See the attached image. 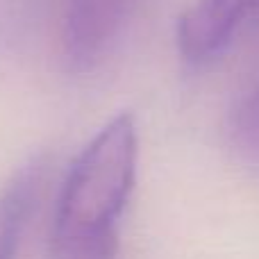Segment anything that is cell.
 <instances>
[{
  "label": "cell",
  "mask_w": 259,
  "mask_h": 259,
  "mask_svg": "<svg viewBox=\"0 0 259 259\" xmlns=\"http://www.w3.org/2000/svg\"><path fill=\"white\" fill-rule=\"evenodd\" d=\"M139 132L132 114H116L73 159L57 196L50 259H116L118 223L137 182Z\"/></svg>",
  "instance_id": "cell-1"
},
{
  "label": "cell",
  "mask_w": 259,
  "mask_h": 259,
  "mask_svg": "<svg viewBox=\"0 0 259 259\" xmlns=\"http://www.w3.org/2000/svg\"><path fill=\"white\" fill-rule=\"evenodd\" d=\"M146 0H68L64 57L73 71H91L114 48Z\"/></svg>",
  "instance_id": "cell-2"
},
{
  "label": "cell",
  "mask_w": 259,
  "mask_h": 259,
  "mask_svg": "<svg viewBox=\"0 0 259 259\" xmlns=\"http://www.w3.org/2000/svg\"><path fill=\"white\" fill-rule=\"evenodd\" d=\"M259 12V0H196L178 21V50L189 64L216 59L241 25Z\"/></svg>",
  "instance_id": "cell-3"
},
{
  "label": "cell",
  "mask_w": 259,
  "mask_h": 259,
  "mask_svg": "<svg viewBox=\"0 0 259 259\" xmlns=\"http://www.w3.org/2000/svg\"><path fill=\"white\" fill-rule=\"evenodd\" d=\"M44 164L32 161L0 193V259H18L23 230L39 198Z\"/></svg>",
  "instance_id": "cell-4"
},
{
  "label": "cell",
  "mask_w": 259,
  "mask_h": 259,
  "mask_svg": "<svg viewBox=\"0 0 259 259\" xmlns=\"http://www.w3.org/2000/svg\"><path fill=\"white\" fill-rule=\"evenodd\" d=\"M234 130L250 150L259 152V84L241 100L234 116Z\"/></svg>",
  "instance_id": "cell-5"
}]
</instances>
